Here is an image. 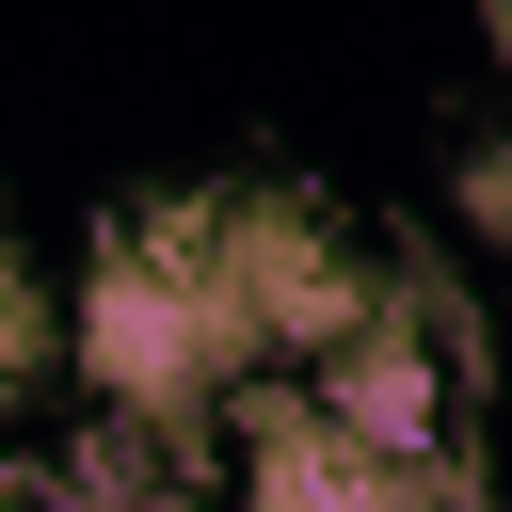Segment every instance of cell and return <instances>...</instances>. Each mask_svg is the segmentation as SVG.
Wrapping results in <instances>:
<instances>
[{
	"label": "cell",
	"instance_id": "277c9868",
	"mask_svg": "<svg viewBox=\"0 0 512 512\" xmlns=\"http://www.w3.org/2000/svg\"><path fill=\"white\" fill-rule=\"evenodd\" d=\"M48 352H64V320H48V288H32V272H16V240H0V400H16Z\"/></svg>",
	"mask_w": 512,
	"mask_h": 512
},
{
	"label": "cell",
	"instance_id": "7a4b0ae2",
	"mask_svg": "<svg viewBox=\"0 0 512 512\" xmlns=\"http://www.w3.org/2000/svg\"><path fill=\"white\" fill-rule=\"evenodd\" d=\"M240 512H464V480L352 448L304 384H256L240 400Z\"/></svg>",
	"mask_w": 512,
	"mask_h": 512
},
{
	"label": "cell",
	"instance_id": "6da1fadb",
	"mask_svg": "<svg viewBox=\"0 0 512 512\" xmlns=\"http://www.w3.org/2000/svg\"><path fill=\"white\" fill-rule=\"evenodd\" d=\"M64 368L96 384V416H128V432H192L224 384H256V336H240V304H224V272H208V192L192 208H160V224H112V256L80 272V304H64Z\"/></svg>",
	"mask_w": 512,
	"mask_h": 512
},
{
	"label": "cell",
	"instance_id": "3957f363",
	"mask_svg": "<svg viewBox=\"0 0 512 512\" xmlns=\"http://www.w3.org/2000/svg\"><path fill=\"white\" fill-rule=\"evenodd\" d=\"M448 384H464V368L432 352V304H416V288H384V304L320 352V384H304V400H320L352 448H384V464H448V416H464Z\"/></svg>",
	"mask_w": 512,
	"mask_h": 512
}]
</instances>
